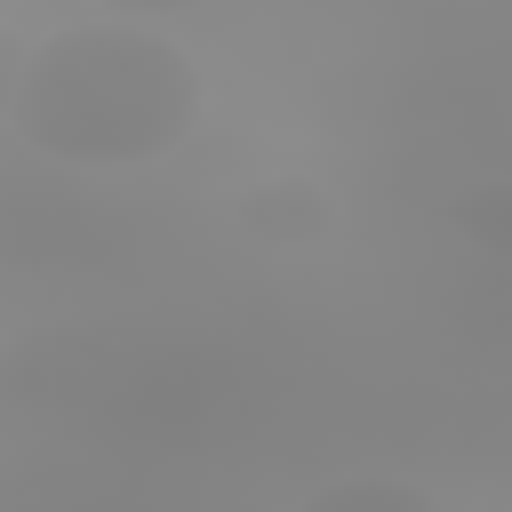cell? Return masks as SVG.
Segmentation results:
<instances>
[{
  "instance_id": "1",
  "label": "cell",
  "mask_w": 512,
  "mask_h": 512,
  "mask_svg": "<svg viewBox=\"0 0 512 512\" xmlns=\"http://www.w3.org/2000/svg\"><path fill=\"white\" fill-rule=\"evenodd\" d=\"M200 72L152 24H64L8 80V128L72 168H136L184 144Z\"/></svg>"
},
{
  "instance_id": "2",
  "label": "cell",
  "mask_w": 512,
  "mask_h": 512,
  "mask_svg": "<svg viewBox=\"0 0 512 512\" xmlns=\"http://www.w3.org/2000/svg\"><path fill=\"white\" fill-rule=\"evenodd\" d=\"M304 512H440V496L408 472H336L304 496Z\"/></svg>"
}]
</instances>
